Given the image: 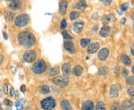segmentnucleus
<instances>
[{
	"label": "nucleus",
	"instance_id": "f257e3e1",
	"mask_svg": "<svg viewBox=\"0 0 134 110\" xmlns=\"http://www.w3.org/2000/svg\"><path fill=\"white\" fill-rule=\"evenodd\" d=\"M17 42L19 45L24 48H31L36 43V38L29 31H22L17 36Z\"/></svg>",
	"mask_w": 134,
	"mask_h": 110
},
{
	"label": "nucleus",
	"instance_id": "f03ea898",
	"mask_svg": "<svg viewBox=\"0 0 134 110\" xmlns=\"http://www.w3.org/2000/svg\"><path fill=\"white\" fill-rule=\"evenodd\" d=\"M47 68V65L43 60H39L35 62L32 66V71L36 74H41L46 72Z\"/></svg>",
	"mask_w": 134,
	"mask_h": 110
},
{
	"label": "nucleus",
	"instance_id": "7ed1b4c3",
	"mask_svg": "<svg viewBox=\"0 0 134 110\" xmlns=\"http://www.w3.org/2000/svg\"><path fill=\"white\" fill-rule=\"evenodd\" d=\"M29 20H30V17L27 14H22L17 16L14 19V25L16 27L19 28H22L26 26L29 24Z\"/></svg>",
	"mask_w": 134,
	"mask_h": 110
},
{
	"label": "nucleus",
	"instance_id": "20e7f679",
	"mask_svg": "<svg viewBox=\"0 0 134 110\" xmlns=\"http://www.w3.org/2000/svg\"><path fill=\"white\" fill-rule=\"evenodd\" d=\"M41 107L44 110H52L56 106V101L53 97H46L40 103Z\"/></svg>",
	"mask_w": 134,
	"mask_h": 110
},
{
	"label": "nucleus",
	"instance_id": "39448f33",
	"mask_svg": "<svg viewBox=\"0 0 134 110\" xmlns=\"http://www.w3.org/2000/svg\"><path fill=\"white\" fill-rule=\"evenodd\" d=\"M36 57H37V54L33 50L26 51L23 54V60H24L25 62H28V63L33 62L36 60Z\"/></svg>",
	"mask_w": 134,
	"mask_h": 110
},
{
	"label": "nucleus",
	"instance_id": "423d86ee",
	"mask_svg": "<svg viewBox=\"0 0 134 110\" xmlns=\"http://www.w3.org/2000/svg\"><path fill=\"white\" fill-rule=\"evenodd\" d=\"M53 83L56 86H60V87H65L68 85L69 83V78H66L65 77H55L53 78Z\"/></svg>",
	"mask_w": 134,
	"mask_h": 110
},
{
	"label": "nucleus",
	"instance_id": "0eeeda50",
	"mask_svg": "<svg viewBox=\"0 0 134 110\" xmlns=\"http://www.w3.org/2000/svg\"><path fill=\"white\" fill-rule=\"evenodd\" d=\"M110 54V51L107 48H101L100 50V51L98 52V57L100 60V61H105L107 59L108 56Z\"/></svg>",
	"mask_w": 134,
	"mask_h": 110
},
{
	"label": "nucleus",
	"instance_id": "6e6552de",
	"mask_svg": "<svg viewBox=\"0 0 134 110\" xmlns=\"http://www.w3.org/2000/svg\"><path fill=\"white\" fill-rule=\"evenodd\" d=\"M121 109L122 110H134V103L133 101L127 99L122 102L121 104Z\"/></svg>",
	"mask_w": 134,
	"mask_h": 110
},
{
	"label": "nucleus",
	"instance_id": "1a4fd4ad",
	"mask_svg": "<svg viewBox=\"0 0 134 110\" xmlns=\"http://www.w3.org/2000/svg\"><path fill=\"white\" fill-rule=\"evenodd\" d=\"M120 89L118 85H113L110 89V96L112 98H116L119 95Z\"/></svg>",
	"mask_w": 134,
	"mask_h": 110
},
{
	"label": "nucleus",
	"instance_id": "9d476101",
	"mask_svg": "<svg viewBox=\"0 0 134 110\" xmlns=\"http://www.w3.org/2000/svg\"><path fill=\"white\" fill-rule=\"evenodd\" d=\"M61 68H62L63 77L69 78V74H70V72H71V64L69 62H65L64 64H63Z\"/></svg>",
	"mask_w": 134,
	"mask_h": 110
},
{
	"label": "nucleus",
	"instance_id": "9b49d317",
	"mask_svg": "<svg viewBox=\"0 0 134 110\" xmlns=\"http://www.w3.org/2000/svg\"><path fill=\"white\" fill-rule=\"evenodd\" d=\"M83 26H84V22L83 21H77L73 24V31L77 34H80L83 31Z\"/></svg>",
	"mask_w": 134,
	"mask_h": 110
},
{
	"label": "nucleus",
	"instance_id": "f8f14e48",
	"mask_svg": "<svg viewBox=\"0 0 134 110\" xmlns=\"http://www.w3.org/2000/svg\"><path fill=\"white\" fill-rule=\"evenodd\" d=\"M100 48V45L98 43H92L89 45L88 48H87V52L89 54H94L97 52L98 51V49Z\"/></svg>",
	"mask_w": 134,
	"mask_h": 110
},
{
	"label": "nucleus",
	"instance_id": "ddd939ff",
	"mask_svg": "<svg viewBox=\"0 0 134 110\" xmlns=\"http://www.w3.org/2000/svg\"><path fill=\"white\" fill-rule=\"evenodd\" d=\"M22 7V2L20 1H10L9 3V8L13 10H18Z\"/></svg>",
	"mask_w": 134,
	"mask_h": 110
},
{
	"label": "nucleus",
	"instance_id": "4468645a",
	"mask_svg": "<svg viewBox=\"0 0 134 110\" xmlns=\"http://www.w3.org/2000/svg\"><path fill=\"white\" fill-rule=\"evenodd\" d=\"M68 8V2L66 1H61L59 4V12L60 14L65 15Z\"/></svg>",
	"mask_w": 134,
	"mask_h": 110
},
{
	"label": "nucleus",
	"instance_id": "2eb2a0df",
	"mask_svg": "<svg viewBox=\"0 0 134 110\" xmlns=\"http://www.w3.org/2000/svg\"><path fill=\"white\" fill-rule=\"evenodd\" d=\"M110 27L108 26V25H104L101 28H100V32H99V34L101 37H104L105 38L107 37L109 34H110Z\"/></svg>",
	"mask_w": 134,
	"mask_h": 110
},
{
	"label": "nucleus",
	"instance_id": "dca6fc26",
	"mask_svg": "<svg viewBox=\"0 0 134 110\" xmlns=\"http://www.w3.org/2000/svg\"><path fill=\"white\" fill-rule=\"evenodd\" d=\"M64 48L67 51H69L71 54L75 53V45H74V43H72V41H66L64 43Z\"/></svg>",
	"mask_w": 134,
	"mask_h": 110
},
{
	"label": "nucleus",
	"instance_id": "f3484780",
	"mask_svg": "<svg viewBox=\"0 0 134 110\" xmlns=\"http://www.w3.org/2000/svg\"><path fill=\"white\" fill-rule=\"evenodd\" d=\"M94 103L92 101H86L82 105V110H94Z\"/></svg>",
	"mask_w": 134,
	"mask_h": 110
},
{
	"label": "nucleus",
	"instance_id": "a211bd4d",
	"mask_svg": "<svg viewBox=\"0 0 134 110\" xmlns=\"http://www.w3.org/2000/svg\"><path fill=\"white\" fill-rule=\"evenodd\" d=\"M83 73V68L81 66H75L72 69V74L77 77L81 76Z\"/></svg>",
	"mask_w": 134,
	"mask_h": 110
},
{
	"label": "nucleus",
	"instance_id": "6ab92c4d",
	"mask_svg": "<svg viewBox=\"0 0 134 110\" xmlns=\"http://www.w3.org/2000/svg\"><path fill=\"white\" fill-rule=\"evenodd\" d=\"M60 106L63 110H72V105L69 101L67 100H63L60 103Z\"/></svg>",
	"mask_w": 134,
	"mask_h": 110
},
{
	"label": "nucleus",
	"instance_id": "aec40b11",
	"mask_svg": "<svg viewBox=\"0 0 134 110\" xmlns=\"http://www.w3.org/2000/svg\"><path fill=\"white\" fill-rule=\"evenodd\" d=\"M121 60L122 63H124L125 66H129V65H130V63H131L130 58L129 57V56H127L125 54H121Z\"/></svg>",
	"mask_w": 134,
	"mask_h": 110
},
{
	"label": "nucleus",
	"instance_id": "412c9836",
	"mask_svg": "<svg viewBox=\"0 0 134 110\" xmlns=\"http://www.w3.org/2000/svg\"><path fill=\"white\" fill-rule=\"evenodd\" d=\"M75 6H76V8L77 9L84 10L86 9V7H87V3H86V1H83V0H82V1H78L76 3Z\"/></svg>",
	"mask_w": 134,
	"mask_h": 110
},
{
	"label": "nucleus",
	"instance_id": "4be33fe9",
	"mask_svg": "<svg viewBox=\"0 0 134 110\" xmlns=\"http://www.w3.org/2000/svg\"><path fill=\"white\" fill-rule=\"evenodd\" d=\"M5 18L6 21L8 22H10L12 21L14 18V14L11 11H8V10H5Z\"/></svg>",
	"mask_w": 134,
	"mask_h": 110
},
{
	"label": "nucleus",
	"instance_id": "5701e85b",
	"mask_svg": "<svg viewBox=\"0 0 134 110\" xmlns=\"http://www.w3.org/2000/svg\"><path fill=\"white\" fill-rule=\"evenodd\" d=\"M59 73H60V68L58 67V66L52 68L49 70V75L50 76H56V75L59 74Z\"/></svg>",
	"mask_w": 134,
	"mask_h": 110
},
{
	"label": "nucleus",
	"instance_id": "b1692460",
	"mask_svg": "<svg viewBox=\"0 0 134 110\" xmlns=\"http://www.w3.org/2000/svg\"><path fill=\"white\" fill-rule=\"evenodd\" d=\"M96 110H106V105L103 101H99L98 102L96 105Z\"/></svg>",
	"mask_w": 134,
	"mask_h": 110
},
{
	"label": "nucleus",
	"instance_id": "393cba45",
	"mask_svg": "<svg viewBox=\"0 0 134 110\" xmlns=\"http://www.w3.org/2000/svg\"><path fill=\"white\" fill-rule=\"evenodd\" d=\"M90 44V39L88 38H83L81 40V45L83 48H86L87 45Z\"/></svg>",
	"mask_w": 134,
	"mask_h": 110
},
{
	"label": "nucleus",
	"instance_id": "a878e982",
	"mask_svg": "<svg viewBox=\"0 0 134 110\" xmlns=\"http://www.w3.org/2000/svg\"><path fill=\"white\" fill-rule=\"evenodd\" d=\"M62 35L63 38L66 39V41H70L71 39H72V37L67 32V31H63Z\"/></svg>",
	"mask_w": 134,
	"mask_h": 110
},
{
	"label": "nucleus",
	"instance_id": "bb28decb",
	"mask_svg": "<svg viewBox=\"0 0 134 110\" xmlns=\"http://www.w3.org/2000/svg\"><path fill=\"white\" fill-rule=\"evenodd\" d=\"M79 16H80L79 12H77V11H72V12H71L70 15H69V17H70V19H72V20H75V19H77L79 17Z\"/></svg>",
	"mask_w": 134,
	"mask_h": 110
},
{
	"label": "nucleus",
	"instance_id": "cd10ccee",
	"mask_svg": "<svg viewBox=\"0 0 134 110\" xmlns=\"http://www.w3.org/2000/svg\"><path fill=\"white\" fill-rule=\"evenodd\" d=\"M23 104H24V100L23 99H20L19 101H18L16 103V108L19 110H22L23 108Z\"/></svg>",
	"mask_w": 134,
	"mask_h": 110
},
{
	"label": "nucleus",
	"instance_id": "c85d7f7f",
	"mask_svg": "<svg viewBox=\"0 0 134 110\" xmlns=\"http://www.w3.org/2000/svg\"><path fill=\"white\" fill-rule=\"evenodd\" d=\"M126 83L130 86H134V77L130 76L127 77L126 79Z\"/></svg>",
	"mask_w": 134,
	"mask_h": 110
},
{
	"label": "nucleus",
	"instance_id": "c756f323",
	"mask_svg": "<svg viewBox=\"0 0 134 110\" xmlns=\"http://www.w3.org/2000/svg\"><path fill=\"white\" fill-rule=\"evenodd\" d=\"M40 91L43 94H48L50 92V88L48 86H43L40 89Z\"/></svg>",
	"mask_w": 134,
	"mask_h": 110
},
{
	"label": "nucleus",
	"instance_id": "7c9ffc66",
	"mask_svg": "<svg viewBox=\"0 0 134 110\" xmlns=\"http://www.w3.org/2000/svg\"><path fill=\"white\" fill-rule=\"evenodd\" d=\"M127 94L131 98L134 99V88L133 87H130L127 89Z\"/></svg>",
	"mask_w": 134,
	"mask_h": 110
},
{
	"label": "nucleus",
	"instance_id": "2f4dec72",
	"mask_svg": "<svg viewBox=\"0 0 134 110\" xmlns=\"http://www.w3.org/2000/svg\"><path fill=\"white\" fill-rule=\"evenodd\" d=\"M111 110H121V108L119 103H113V105L111 106Z\"/></svg>",
	"mask_w": 134,
	"mask_h": 110
},
{
	"label": "nucleus",
	"instance_id": "473e14b6",
	"mask_svg": "<svg viewBox=\"0 0 134 110\" xmlns=\"http://www.w3.org/2000/svg\"><path fill=\"white\" fill-rule=\"evenodd\" d=\"M128 4L127 3H125V4H122V5H121V7H120V10H121V11H126L128 9Z\"/></svg>",
	"mask_w": 134,
	"mask_h": 110
},
{
	"label": "nucleus",
	"instance_id": "72a5a7b5",
	"mask_svg": "<svg viewBox=\"0 0 134 110\" xmlns=\"http://www.w3.org/2000/svg\"><path fill=\"white\" fill-rule=\"evenodd\" d=\"M67 26V22H66V19H63L61 21V22H60V28L63 29H65L66 28Z\"/></svg>",
	"mask_w": 134,
	"mask_h": 110
},
{
	"label": "nucleus",
	"instance_id": "f704fd0d",
	"mask_svg": "<svg viewBox=\"0 0 134 110\" xmlns=\"http://www.w3.org/2000/svg\"><path fill=\"white\" fill-rule=\"evenodd\" d=\"M110 20H111V16H105L103 19H102V22H109Z\"/></svg>",
	"mask_w": 134,
	"mask_h": 110
},
{
	"label": "nucleus",
	"instance_id": "c9c22d12",
	"mask_svg": "<svg viewBox=\"0 0 134 110\" xmlns=\"http://www.w3.org/2000/svg\"><path fill=\"white\" fill-rule=\"evenodd\" d=\"M4 104L7 106H10L12 105V102H11V101H10L9 99H5L4 100Z\"/></svg>",
	"mask_w": 134,
	"mask_h": 110
},
{
	"label": "nucleus",
	"instance_id": "e433bc0d",
	"mask_svg": "<svg viewBox=\"0 0 134 110\" xmlns=\"http://www.w3.org/2000/svg\"><path fill=\"white\" fill-rule=\"evenodd\" d=\"M121 74H122V75L125 77H127V76L128 75V70L127 69V68H123L122 69V72H121Z\"/></svg>",
	"mask_w": 134,
	"mask_h": 110
},
{
	"label": "nucleus",
	"instance_id": "4c0bfd02",
	"mask_svg": "<svg viewBox=\"0 0 134 110\" xmlns=\"http://www.w3.org/2000/svg\"><path fill=\"white\" fill-rule=\"evenodd\" d=\"M3 91H4V93H5V95H8V87L7 84H4V86H3Z\"/></svg>",
	"mask_w": 134,
	"mask_h": 110
},
{
	"label": "nucleus",
	"instance_id": "58836bf2",
	"mask_svg": "<svg viewBox=\"0 0 134 110\" xmlns=\"http://www.w3.org/2000/svg\"><path fill=\"white\" fill-rule=\"evenodd\" d=\"M104 68H100V70H99V74H106L107 73V70H105V71H104Z\"/></svg>",
	"mask_w": 134,
	"mask_h": 110
},
{
	"label": "nucleus",
	"instance_id": "ea45409f",
	"mask_svg": "<svg viewBox=\"0 0 134 110\" xmlns=\"http://www.w3.org/2000/svg\"><path fill=\"white\" fill-rule=\"evenodd\" d=\"M10 95L11 97H13V96L14 95V89L12 86L10 87Z\"/></svg>",
	"mask_w": 134,
	"mask_h": 110
},
{
	"label": "nucleus",
	"instance_id": "a19ab883",
	"mask_svg": "<svg viewBox=\"0 0 134 110\" xmlns=\"http://www.w3.org/2000/svg\"><path fill=\"white\" fill-rule=\"evenodd\" d=\"M20 91H22V92H23V93H25V91H26V86H25V85H22L21 87H20Z\"/></svg>",
	"mask_w": 134,
	"mask_h": 110
},
{
	"label": "nucleus",
	"instance_id": "79ce46f5",
	"mask_svg": "<svg viewBox=\"0 0 134 110\" xmlns=\"http://www.w3.org/2000/svg\"><path fill=\"white\" fill-rule=\"evenodd\" d=\"M111 2H112V1H111V0H104V1H103V3L107 5H110V4H111Z\"/></svg>",
	"mask_w": 134,
	"mask_h": 110
},
{
	"label": "nucleus",
	"instance_id": "37998d69",
	"mask_svg": "<svg viewBox=\"0 0 134 110\" xmlns=\"http://www.w3.org/2000/svg\"><path fill=\"white\" fill-rule=\"evenodd\" d=\"M3 61H4V57L2 54H0V65L3 62Z\"/></svg>",
	"mask_w": 134,
	"mask_h": 110
},
{
	"label": "nucleus",
	"instance_id": "c03bdc74",
	"mask_svg": "<svg viewBox=\"0 0 134 110\" xmlns=\"http://www.w3.org/2000/svg\"><path fill=\"white\" fill-rule=\"evenodd\" d=\"M130 52H131V54H133V55H134V45L132 47V48H131V50H130Z\"/></svg>",
	"mask_w": 134,
	"mask_h": 110
},
{
	"label": "nucleus",
	"instance_id": "a18cd8bd",
	"mask_svg": "<svg viewBox=\"0 0 134 110\" xmlns=\"http://www.w3.org/2000/svg\"><path fill=\"white\" fill-rule=\"evenodd\" d=\"M3 34H4V36H5V39H8V36L6 35V34H5V32H3Z\"/></svg>",
	"mask_w": 134,
	"mask_h": 110
},
{
	"label": "nucleus",
	"instance_id": "49530a36",
	"mask_svg": "<svg viewBox=\"0 0 134 110\" xmlns=\"http://www.w3.org/2000/svg\"><path fill=\"white\" fill-rule=\"evenodd\" d=\"M125 18H123V19H122V23H123V24H125Z\"/></svg>",
	"mask_w": 134,
	"mask_h": 110
},
{
	"label": "nucleus",
	"instance_id": "de8ad7c7",
	"mask_svg": "<svg viewBox=\"0 0 134 110\" xmlns=\"http://www.w3.org/2000/svg\"><path fill=\"white\" fill-rule=\"evenodd\" d=\"M132 72H133V74H134V66H133V68H132Z\"/></svg>",
	"mask_w": 134,
	"mask_h": 110
},
{
	"label": "nucleus",
	"instance_id": "09e8293b",
	"mask_svg": "<svg viewBox=\"0 0 134 110\" xmlns=\"http://www.w3.org/2000/svg\"><path fill=\"white\" fill-rule=\"evenodd\" d=\"M132 19H133V23H134V13H133V14L132 15Z\"/></svg>",
	"mask_w": 134,
	"mask_h": 110
},
{
	"label": "nucleus",
	"instance_id": "8fccbe9b",
	"mask_svg": "<svg viewBox=\"0 0 134 110\" xmlns=\"http://www.w3.org/2000/svg\"><path fill=\"white\" fill-rule=\"evenodd\" d=\"M1 96H2V90L0 89V97H1Z\"/></svg>",
	"mask_w": 134,
	"mask_h": 110
},
{
	"label": "nucleus",
	"instance_id": "3c124183",
	"mask_svg": "<svg viewBox=\"0 0 134 110\" xmlns=\"http://www.w3.org/2000/svg\"><path fill=\"white\" fill-rule=\"evenodd\" d=\"M0 110H2V105L0 104Z\"/></svg>",
	"mask_w": 134,
	"mask_h": 110
},
{
	"label": "nucleus",
	"instance_id": "603ef678",
	"mask_svg": "<svg viewBox=\"0 0 134 110\" xmlns=\"http://www.w3.org/2000/svg\"><path fill=\"white\" fill-rule=\"evenodd\" d=\"M0 49H1V44H0Z\"/></svg>",
	"mask_w": 134,
	"mask_h": 110
},
{
	"label": "nucleus",
	"instance_id": "864d4df0",
	"mask_svg": "<svg viewBox=\"0 0 134 110\" xmlns=\"http://www.w3.org/2000/svg\"><path fill=\"white\" fill-rule=\"evenodd\" d=\"M133 30H134V23H133Z\"/></svg>",
	"mask_w": 134,
	"mask_h": 110
}]
</instances>
